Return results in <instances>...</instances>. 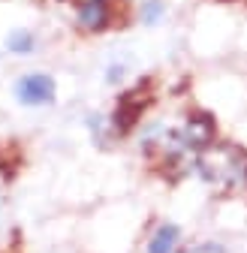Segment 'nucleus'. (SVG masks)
Instances as JSON below:
<instances>
[{
  "label": "nucleus",
  "instance_id": "nucleus-1",
  "mask_svg": "<svg viewBox=\"0 0 247 253\" xmlns=\"http://www.w3.org/2000/svg\"><path fill=\"white\" fill-rule=\"evenodd\" d=\"M175 136L184 145V151H187L190 157H196V154H205L211 148H217V142H220V126H217V118H214L211 112L193 109L187 118H184L181 126H175Z\"/></svg>",
  "mask_w": 247,
  "mask_h": 253
},
{
  "label": "nucleus",
  "instance_id": "nucleus-2",
  "mask_svg": "<svg viewBox=\"0 0 247 253\" xmlns=\"http://www.w3.org/2000/svg\"><path fill=\"white\" fill-rule=\"evenodd\" d=\"M118 21V0H76V27L87 37H100Z\"/></svg>",
  "mask_w": 247,
  "mask_h": 253
},
{
  "label": "nucleus",
  "instance_id": "nucleus-3",
  "mask_svg": "<svg viewBox=\"0 0 247 253\" xmlns=\"http://www.w3.org/2000/svg\"><path fill=\"white\" fill-rule=\"evenodd\" d=\"M15 97L21 106H51L57 97V84L48 73H27L15 82Z\"/></svg>",
  "mask_w": 247,
  "mask_h": 253
},
{
  "label": "nucleus",
  "instance_id": "nucleus-4",
  "mask_svg": "<svg viewBox=\"0 0 247 253\" xmlns=\"http://www.w3.org/2000/svg\"><path fill=\"white\" fill-rule=\"evenodd\" d=\"M184 232L178 223L172 220H163V223L154 226V232L148 235V244H145V253H181L184 247Z\"/></svg>",
  "mask_w": 247,
  "mask_h": 253
},
{
  "label": "nucleus",
  "instance_id": "nucleus-5",
  "mask_svg": "<svg viewBox=\"0 0 247 253\" xmlns=\"http://www.w3.org/2000/svg\"><path fill=\"white\" fill-rule=\"evenodd\" d=\"M139 12V21L145 24V27H157L163 18H166V3H163V0H142V3L136 6Z\"/></svg>",
  "mask_w": 247,
  "mask_h": 253
},
{
  "label": "nucleus",
  "instance_id": "nucleus-6",
  "mask_svg": "<svg viewBox=\"0 0 247 253\" xmlns=\"http://www.w3.org/2000/svg\"><path fill=\"white\" fill-rule=\"evenodd\" d=\"M6 48L12 51V54H30L37 48V37L30 34V30H12V34L6 37Z\"/></svg>",
  "mask_w": 247,
  "mask_h": 253
},
{
  "label": "nucleus",
  "instance_id": "nucleus-7",
  "mask_svg": "<svg viewBox=\"0 0 247 253\" xmlns=\"http://www.w3.org/2000/svg\"><path fill=\"white\" fill-rule=\"evenodd\" d=\"M181 253H226V244H220V241H202V244H193L190 250H181Z\"/></svg>",
  "mask_w": 247,
  "mask_h": 253
},
{
  "label": "nucleus",
  "instance_id": "nucleus-8",
  "mask_svg": "<svg viewBox=\"0 0 247 253\" xmlns=\"http://www.w3.org/2000/svg\"><path fill=\"white\" fill-rule=\"evenodd\" d=\"M124 73H127L124 63H109V67H106V82L118 84V82H124Z\"/></svg>",
  "mask_w": 247,
  "mask_h": 253
},
{
  "label": "nucleus",
  "instance_id": "nucleus-9",
  "mask_svg": "<svg viewBox=\"0 0 247 253\" xmlns=\"http://www.w3.org/2000/svg\"><path fill=\"white\" fill-rule=\"evenodd\" d=\"M124 3H142V0H124Z\"/></svg>",
  "mask_w": 247,
  "mask_h": 253
},
{
  "label": "nucleus",
  "instance_id": "nucleus-10",
  "mask_svg": "<svg viewBox=\"0 0 247 253\" xmlns=\"http://www.w3.org/2000/svg\"><path fill=\"white\" fill-rule=\"evenodd\" d=\"M226 3H235V0H226Z\"/></svg>",
  "mask_w": 247,
  "mask_h": 253
}]
</instances>
